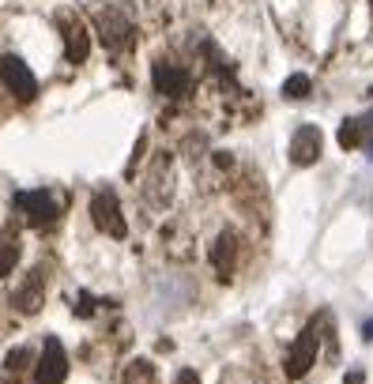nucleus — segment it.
Segmentation results:
<instances>
[{
    "label": "nucleus",
    "instance_id": "nucleus-1",
    "mask_svg": "<svg viewBox=\"0 0 373 384\" xmlns=\"http://www.w3.org/2000/svg\"><path fill=\"white\" fill-rule=\"evenodd\" d=\"M91 223L102 230V234L117 237V241L128 234L125 218H121V200H117L114 189H98V192L91 196Z\"/></svg>",
    "mask_w": 373,
    "mask_h": 384
},
{
    "label": "nucleus",
    "instance_id": "nucleus-2",
    "mask_svg": "<svg viewBox=\"0 0 373 384\" xmlns=\"http://www.w3.org/2000/svg\"><path fill=\"white\" fill-rule=\"evenodd\" d=\"M0 80H4V87L12 91L19 102H30V98L38 94V80H35V72H30V64H23L19 57H0Z\"/></svg>",
    "mask_w": 373,
    "mask_h": 384
},
{
    "label": "nucleus",
    "instance_id": "nucleus-3",
    "mask_svg": "<svg viewBox=\"0 0 373 384\" xmlns=\"http://www.w3.org/2000/svg\"><path fill=\"white\" fill-rule=\"evenodd\" d=\"M64 377H68V354H64L61 339L49 335L46 347H42L38 369H35V384H61Z\"/></svg>",
    "mask_w": 373,
    "mask_h": 384
},
{
    "label": "nucleus",
    "instance_id": "nucleus-4",
    "mask_svg": "<svg viewBox=\"0 0 373 384\" xmlns=\"http://www.w3.org/2000/svg\"><path fill=\"white\" fill-rule=\"evenodd\" d=\"M317 321L305 328V332L294 339V347H291V354H287V377L291 380H302L305 373H310V366L317 361Z\"/></svg>",
    "mask_w": 373,
    "mask_h": 384
},
{
    "label": "nucleus",
    "instance_id": "nucleus-5",
    "mask_svg": "<svg viewBox=\"0 0 373 384\" xmlns=\"http://www.w3.org/2000/svg\"><path fill=\"white\" fill-rule=\"evenodd\" d=\"M16 207L27 215L30 226H49L57 218V200L46 192V189H35V192H16Z\"/></svg>",
    "mask_w": 373,
    "mask_h": 384
},
{
    "label": "nucleus",
    "instance_id": "nucleus-6",
    "mask_svg": "<svg viewBox=\"0 0 373 384\" xmlns=\"http://www.w3.org/2000/svg\"><path fill=\"white\" fill-rule=\"evenodd\" d=\"M321 144H324L321 128L302 125L298 132H294V140H291V162L294 166H313V162L321 159Z\"/></svg>",
    "mask_w": 373,
    "mask_h": 384
},
{
    "label": "nucleus",
    "instance_id": "nucleus-7",
    "mask_svg": "<svg viewBox=\"0 0 373 384\" xmlns=\"http://www.w3.org/2000/svg\"><path fill=\"white\" fill-rule=\"evenodd\" d=\"M151 80H155V91H159V94H166V98H185V94H189V87H192L189 72L178 68V64H166V61L155 64Z\"/></svg>",
    "mask_w": 373,
    "mask_h": 384
},
{
    "label": "nucleus",
    "instance_id": "nucleus-8",
    "mask_svg": "<svg viewBox=\"0 0 373 384\" xmlns=\"http://www.w3.org/2000/svg\"><path fill=\"white\" fill-rule=\"evenodd\" d=\"M98 35H102V46L106 49H125L128 42H133V27H128V19H121V12H102L94 19Z\"/></svg>",
    "mask_w": 373,
    "mask_h": 384
},
{
    "label": "nucleus",
    "instance_id": "nucleus-9",
    "mask_svg": "<svg viewBox=\"0 0 373 384\" xmlns=\"http://www.w3.org/2000/svg\"><path fill=\"white\" fill-rule=\"evenodd\" d=\"M61 27H64V49H68V61L72 64L87 61V53H91V35H87V27L80 23V19H72V16H64Z\"/></svg>",
    "mask_w": 373,
    "mask_h": 384
},
{
    "label": "nucleus",
    "instance_id": "nucleus-10",
    "mask_svg": "<svg viewBox=\"0 0 373 384\" xmlns=\"http://www.w3.org/2000/svg\"><path fill=\"white\" fill-rule=\"evenodd\" d=\"M234 260H238V237L230 234V230H223L212 245V268L219 271V279L234 275Z\"/></svg>",
    "mask_w": 373,
    "mask_h": 384
},
{
    "label": "nucleus",
    "instance_id": "nucleus-11",
    "mask_svg": "<svg viewBox=\"0 0 373 384\" xmlns=\"http://www.w3.org/2000/svg\"><path fill=\"white\" fill-rule=\"evenodd\" d=\"M339 147H362V144H373L369 140V125L366 120H343V125H339Z\"/></svg>",
    "mask_w": 373,
    "mask_h": 384
},
{
    "label": "nucleus",
    "instance_id": "nucleus-12",
    "mask_svg": "<svg viewBox=\"0 0 373 384\" xmlns=\"http://www.w3.org/2000/svg\"><path fill=\"white\" fill-rule=\"evenodd\" d=\"M125 384H155V366L147 358H136L125 366Z\"/></svg>",
    "mask_w": 373,
    "mask_h": 384
},
{
    "label": "nucleus",
    "instance_id": "nucleus-13",
    "mask_svg": "<svg viewBox=\"0 0 373 384\" xmlns=\"http://www.w3.org/2000/svg\"><path fill=\"white\" fill-rule=\"evenodd\" d=\"M310 91H313V80L310 75H302V72H294V75H287V83H283V94L287 98H310Z\"/></svg>",
    "mask_w": 373,
    "mask_h": 384
},
{
    "label": "nucleus",
    "instance_id": "nucleus-14",
    "mask_svg": "<svg viewBox=\"0 0 373 384\" xmlns=\"http://www.w3.org/2000/svg\"><path fill=\"white\" fill-rule=\"evenodd\" d=\"M16 305L23 313H38L42 309V279H35V287H23L16 294Z\"/></svg>",
    "mask_w": 373,
    "mask_h": 384
},
{
    "label": "nucleus",
    "instance_id": "nucleus-15",
    "mask_svg": "<svg viewBox=\"0 0 373 384\" xmlns=\"http://www.w3.org/2000/svg\"><path fill=\"white\" fill-rule=\"evenodd\" d=\"M19 264V245H12V241H0V275H8Z\"/></svg>",
    "mask_w": 373,
    "mask_h": 384
},
{
    "label": "nucleus",
    "instance_id": "nucleus-16",
    "mask_svg": "<svg viewBox=\"0 0 373 384\" xmlns=\"http://www.w3.org/2000/svg\"><path fill=\"white\" fill-rule=\"evenodd\" d=\"M27 358H30L27 350H23V347H16L12 354L4 358V366H8V373H19V369H23V361H27Z\"/></svg>",
    "mask_w": 373,
    "mask_h": 384
},
{
    "label": "nucleus",
    "instance_id": "nucleus-17",
    "mask_svg": "<svg viewBox=\"0 0 373 384\" xmlns=\"http://www.w3.org/2000/svg\"><path fill=\"white\" fill-rule=\"evenodd\" d=\"M173 384H200V377H196L192 369H181V373H178V380H173Z\"/></svg>",
    "mask_w": 373,
    "mask_h": 384
},
{
    "label": "nucleus",
    "instance_id": "nucleus-18",
    "mask_svg": "<svg viewBox=\"0 0 373 384\" xmlns=\"http://www.w3.org/2000/svg\"><path fill=\"white\" fill-rule=\"evenodd\" d=\"M343 384H366V373H362V369H350Z\"/></svg>",
    "mask_w": 373,
    "mask_h": 384
},
{
    "label": "nucleus",
    "instance_id": "nucleus-19",
    "mask_svg": "<svg viewBox=\"0 0 373 384\" xmlns=\"http://www.w3.org/2000/svg\"><path fill=\"white\" fill-rule=\"evenodd\" d=\"M215 162H219V166H223V170H230V166H234V159H230L226 151H219V155H215Z\"/></svg>",
    "mask_w": 373,
    "mask_h": 384
},
{
    "label": "nucleus",
    "instance_id": "nucleus-20",
    "mask_svg": "<svg viewBox=\"0 0 373 384\" xmlns=\"http://www.w3.org/2000/svg\"><path fill=\"white\" fill-rule=\"evenodd\" d=\"M362 339H369V343H373V321L362 324Z\"/></svg>",
    "mask_w": 373,
    "mask_h": 384
}]
</instances>
